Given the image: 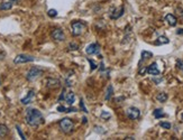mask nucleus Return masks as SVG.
Returning <instances> with one entry per match:
<instances>
[{"instance_id":"423d86ee","label":"nucleus","mask_w":183,"mask_h":140,"mask_svg":"<svg viewBox=\"0 0 183 140\" xmlns=\"http://www.w3.org/2000/svg\"><path fill=\"white\" fill-rule=\"evenodd\" d=\"M126 114H127V117L130 120H137L141 117V111L138 110L137 108H135V106H130L126 111Z\"/></svg>"},{"instance_id":"c85d7f7f","label":"nucleus","mask_w":183,"mask_h":140,"mask_svg":"<svg viewBox=\"0 0 183 140\" xmlns=\"http://www.w3.org/2000/svg\"><path fill=\"white\" fill-rule=\"evenodd\" d=\"M69 48L71 50H79V45H78L76 43H70V44H69Z\"/></svg>"},{"instance_id":"ddd939ff","label":"nucleus","mask_w":183,"mask_h":140,"mask_svg":"<svg viewBox=\"0 0 183 140\" xmlns=\"http://www.w3.org/2000/svg\"><path fill=\"white\" fill-rule=\"evenodd\" d=\"M165 21H166L171 27H174V26H176V24H178L176 17L174 15H172V14H168V15L165 16Z\"/></svg>"},{"instance_id":"a211bd4d","label":"nucleus","mask_w":183,"mask_h":140,"mask_svg":"<svg viewBox=\"0 0 183 140\" xmlns=\"http://www.w3.org/2000/svg\"><path fill=\"white\" fill-rule=\"evenodd\" d=\"M9 133V129H8V127L4 123H1L0 125V138H4Z\"/></svg>"},{"instance_id":"7ed1b4c3","label":"nucleus","mask_w":183,"mask_h":140,"mask_svg":"<svg viewBox=\"0 0 183 140\" xmlns=\"http://www.w3.org/2000/svg\"><path fill=\"white\" fill-rule=\"evenodd\" d=\"M44 73V71L42 70L41 67H38V66H33L31 69H29V71L27 72V74H26V79L27 81H29V82H34L36 81L38 77H41L42 75Z\"/></svg>"},{"instance_id":"a878e982","label":"nucleus","mask_w":183,"mask_h":140,"mask_svg":"<svg viewBox=\"0 0 183 140\" xmlns=\"http://www.w3.org/2000/svg\"><path fill=\"white\" fill-rule=\"evenodd\" d=\"M80 109H81L84 113H88L89 111H88V109L86 108V105H84V102H83V99H80Z\"/></svg>"},{"instance_id":"4c0bfd02","label":"nucleus","mask_w":183,"mask_h":140,"mask_svg":"<svg viewBox=\"0 0 183 140\" xmlns=\"http://www.w3.org/2000/svg\"><path fill=\"white\" fill-rule=\"evenodd\" d=\"M179 11H181V12H180V15H181V17H182L183 18V9H178Z\"/></svg>"},{"instance_id":"1a4fd4ad","label":"nucleus","mask_w":183,"mask_h":140,"mask_svg":"<svg viewBox=\"0 0 183 140\" xmlns=\"http://www.w3.org/2000/svg\"><path fill=\"white\" fill-rule=\"evenodd\" d=\"M146 72H147L149 75H154V76H158L160 73H161L160 70H158L156 62H154V63H152L151 65H148L147 67H146Z\"/></svg>"},{"instance_id":"7c9ffc66","label":"nucleus","mask_w":183,"mask_h":140,"mask_svg":"<svg viewBox=\"0 0 183 140\" xmlns=\"http://www.w3.org/2000/svg\"><path fill=\"white\" fill-rule=\"evenodd\" d=\"M176 66L179 70H181L183 72V62L181 60H176Z\"/></svg>"},{"instance_id":"a19ab883","label":"nucleus","mask_w":183,"mask_h":140,"mask_svg":"<svg viewBox=\"0 0 183 140\" xmlns=\"http://www.w3.org/2000/svg\"><path fill=\"white\" fill-rule=\"evenodd\" d=\"M0 85H1V82H0Z\"/></svg>"},{"instance_id":"aec40b11","label":"nucleus","mask_w":183,"mask_h":140,"mask_svg":"<svg viewBox=\"0 0 183 140\" xmlns=\"http://www.w3.org/2000/svg\"><path fill=\"white\" fill-rule=\"evenodd\" d=\"M112 94H113V88H112V85H108L107 91H106V95H105V100L109 101L111 99Z\"/></svg>"},{"instance_id":"dca6fc26","label":"nucleus","mask_w":183,"mask_h":140,"mask_svg":"<svg viewBox=\"0 0 183 140\" xmlns=\"http://www.w3.org/2000/svg\"><path fill=\"white\" fill-rule=\"evenodd\" d=\"M57 111H59V112H66V113H70V112H76L78 109H76V108H73V106L65 108V106H63V105H59V106H57Z\"/></svg>"},{"instance_id":"f3484780","label":"nucleus","mask_w":183,"mask_h":140,"mask_svg":"<svg viewBox=\"0 0 183 140\" xmlns=\"http://www.w3.org/2000/svg\"><path fill=\"white\" fill-rule=\"evenodd\" d=\"M170 43V39L165 36H160L157 39L155 40V45H165V44H168Z\"/></svg>"},{"instance_id":"f704fd0d","label":"nucleus","mask_w":183,"mask_h":140,"mask_svg":"<svg viewBox=\"0 0 183 140\" xmlns=\"http://www.w3.org/2000/svg\"><path fill=\"white\" fill-rule=\"evenodd\" d=\"M154 82H155V83H156V84H158V83H161V82H162L163 81V79H158V80H156V79H154Z\"/></svg>"},{"instance_id":"2f4dec72","label":"nucleus","mask_w":183,"mask_h":140,"mask_svg":"<svg viewBox=\"0 0 183 140\" xmlns=\"http://www.w3.org/2000/svg\"><path fill=\"white\" fill-rule=\"evenodd\" d=\"M65 92H66L65 89H63V90H62V93H61V95H60V98H59V102H61V101L64 100V95H65Z\"/></svg>"},{"instance_id":"bb28decb","label":"nucleus","mask_w":183,"mask_h":140,"mask_svg":"<svg viewBox=\"0 0 183 140\" xmlns=\"http://www.w3.org/2000/svg\"><path fill=\"white\" fill-rule=\"evenodd\" d=\"M47 15L50 16V17H52V18H54V17L57 16V11L55 9H50L47 11Z\"/></svg>"},{"instance_id":"f257e3e1","label":"nucleus","mask_w":183,"mask_h":140,"mask_svg":"<svg viewBox=\"0 0 183 140\" xmlns=\"http://www.w3.org/2000/svg\"><path fill=\"white\" fill-rule=\"evenodd\" d=\"M26 123L33 127V128H37L44 122V117L42 114V112L38 109L35 108H28L26 110V115H25Z\"/></svg>"},{"instance_id":"f8f14e48","label":"nucleus","mask_w":183,"mask_h":140,"mask_svg":"<svg viewBox=\"0 0 183 140\" xmlns=\"http://www.w3.org/2000/svg\"><path fill=\"white\" fill-rule=\"evenodd\" d=\"M64 101H65L67 104L72 105L75 101V94L73 91H69V92H65V95H64Z\"/></svg>"},{"instance_id":"0eeeda50","label":"nucleus","mask_w":183,"mask_h":140,"mask_svg":"<svg viewBox=\"0 0 183 140\" xmlns=\"http://www.w3.org/2000/svg\"><path fill=\"white\" fill-rule=\"evenodd\" d=\"M86 53L88 55H98L100 53V45L98 43H92L89 46H86Z\"/></svg>"},{"instance_id":"ea45409f","label":"nucleus","mask_w":183,"mask_h":140,"mask_svg":"<svg viewBox=\"0 0 183 140\" xmlns=\"http://www.w3.org/2000/svg\"><path fill=\"white\" fill-rule=\"evenodd\" d=\"M181 119H182V121H183V113L181 114Z\"/></svg>"},{"instance_id":"72a5a7b5","label":"nucleus","mask_w":183,"mask_h":140,"mask_svg":"<svg viewBox=\"0 0 183 140\" xmlns=\"http://www.w3.org/2000/svg\"><path fill=\"white\" fill-rule=\"evenodd\" d=\"M176 34H178V35H183V28H179V29L176 30Z\"/></svg>"},{"instance_id":"5701e85b","label":"nucleus","mask_w":183,"mask_h":140,"mask_svg":"<svg viewBox=\"0 0 183 140\" xmlns=\"http://www.w3.org/2000/svg\"><path fill=\"white\" fill-rule=\"evenodd\" d=\"M94 131L97 132V133H99V135H105L107 131L105 130V128H102V127H100V125H94Z\"/></svg>"},{"instance_id":"39448f33","label":"nucleus","mask_w":183,"mask_h":140,"mask_svg":"<svg viewBox=\"0 0 183 140\" xmlns=\"http://www.w3.org/2000/svg\"><path fill=\"white\" fill-rule=\"evenodd\" d=\"M35 58L31 55L27 54H19L14 58V63L15 64H24V63H29V62H34Z\"/></svg>"},{"instance_id":"58836bf2","label":"nucleus","mask_w":183,"mask_h":140,"mask_svg":"<svg viewBox=\"0 0 183 140\" xmlns=\"http://www.w3.org/2000/svg\"><path fill=\"white\" fill-rule=\"evenodd\" d=\"M125 139H126V140H130V139L134 140L135 138H134V137H127V138H125Z\"/></svg>"},{"instance_id":"f03ea898","label":"nucleus","mask_w":183,"mask_h":140,"mask_svg":"<svg viewBox=\"0 0 183 140\" xmlns=\"http://www.w3.org/2000/svg\"><path fill=\"white\" fill-rule=\"evenodd\" d=\"M71 27H72V35L74 36V37H78V36L82 35V33L86 29V24L81 21V20H73L71 24Z\"/></svg>"},{"instance_id":"393cba45","label":"nucleus","mask_w":183,"mask_h":140,"mask_svg":"<svg viewBox=\"0 0 183 140\" xmlns=\"http://www.w3.org/2000/svg\"><path fill=\"white\" fill-rule=\"evenodd\" d=\"M100 118H101V119H105V120H108V119L111 118V114H110L109 112H107V111H102L101 114H100Z\"/></svg>"},{"instance_id":"2eb2a0df","label":"nucleus","mask_w":183,"mask_h":140,"mask_svg":"<svg viewBox=\"0 0 183 140\" xmlns=\"http://www.w3.org/2000/svg\"><path fill=\"white\" fill-rule=\"evenodd\" d=\"M151 57H153V54L151 53V52H147V50H143V52H142V58H141V61H139V66L142 65L143 62H145V61L149 60Z\"/></svg>"},{"instance_id":"cd10ccee","label":"nucleus","mask_w":183,"mask_h":140,"mask_svg":"<svg viewBox=\"0 0 183 140\" xmlns=\"http://www.w3.org/2000/svg\"><path fill=\"white\" fill-rule=\"evenodd\" d=\"M16 129H17V131H18V133H19V136H20V138L23 140H25L26 139V137H25V135L23 133V131H21V129H20V127L18 125H16Z\"/></svg>"},{"instance_id":"4468645a","label":"nucleus","mask_w":183,"mask_h":140,"mask_svg":"<svg viewBox=\"0 0 183 140\" xmlns=\"http://www.w3.org/2000/svg\"><path fill=\"white\" fill-rule=\"evenodd\" d=\"M46 83H47L46 86H47L48 89H55V88H59V86H60V81L54 80V79H50V80H47Z\"/></svg>"},{"instance_id":"b1692460","label":"nucleus","mask_w":183,"mask_h":140,"mask_svg":"<svg viewBox=\"0 0 183 140\" xmlns=\"http://www.w3.org/2000/svg\"><path fill=\"white\" fill-rule=\"evenodd\" d=\"M158 125H160V127L164 128V129H171V127H172V125H171V123H170V122H168V121H161Z\"/></svg>"},{"instance_id":"4be33fe9","label":"nucleus","mask_w":183,"mask_h":140,"mask_svg":"<svg viewBox=\"0 0 183 140\" xmlns=\"http://www.w3.org/2000/svg\"><path fill=\"white\" fill-rule=\"evenodd\" d=\"M12 8V4L9 2H1L0 4V10H10Z\"/></svg>"},{"instance_id":"6e6552de","label":"nucleus","mask_w":183,"mask_h":140,"mask_svg":"<svg viewBox=\"0 0 183 140\" xmlns=\"http://www.w3.org/2000/svg\"><path fill=\"white\" fill-rule=\"evenodd\" d=\"M52 38L56 42H63V40L65 39V34H64V31L61 29V28H56L52 31Z\"/></svg>"},{"instance_id":"9d476101","label":"nucleus","mask_w":183,"mask_h":140,"mask_svg":"<svg viewBox=\"0 0 183 140\" xmlns=\"http://www.w3.org/2000/svg\"><path fill=\"white\" fill-rule=\"evenodd\" d=\"M124 6H120V7H118L116 9H113L111 14H110V18L111 19H118V18H120L122 15H124Z\"/></svg>"},{"instance_id":"e433bc0d","label":"nucleus","mask_w":183,"mask_h":140,"mask_svg":"<svg viewBox=\"0 0 183 140\" xmlns=\"http://www.w3.org/2000/svg\"><path fill=\"white\" fill-rule=\"evenodd\" d=\"M86 122H88V119H86V117H83V118H82V123L84 125V123H86Z\"/></svg>"},{"instance_id":"c756f323","label":"nucleus","mask_w":183,"mask_h":140,"mask_svg":"<svg viewBox=\"0 0 183 140\" xmlns=\"http://www.w3.org/2000/svg\"><path fill=\"white\" fill-rule=\"evenodd\" d=\"M88 62H89V63H90V65H91V72H92V71H94V70H96V69H97V64H96V63H94V62H93V61H92V60H90V58H88Z\"/></svg>"},{"instance_id":"20e7f679","label":"nucleus","mask_w":183,"mask_h":140,"mask_svg":"<svg viewBox=\"0 0 183 140\" xmlns=\"http://www.w3.org/2000/svg\"><path fill=\"white\" fill-rule=\"evenodd\" d=\"M60 128L64 133H71L74 128V123L70 118H63L60 121Z\"/></svg>"},{"instance_id":"412c9836","label":"nucleus","mask_w":183,"mask_h":140,"mask_svg":"<svg viewBox=\"0 0 183 140\" xmlns=\"http://www.w3.org/2000/svg\"><path fill=\"white\" fill-rule=\"evenodd\" d=\"M156 99H157L158 102L164 103V102H166V100H168V94H166L165 92H161V93H158V94L156 95Z\"/></svg>"},{"instance_id":"9b49d317","label":"nucleus","mask_w":183,"mask_h":140,"mask_svg":"<svg viewBox=\"0 0 183 140\" xmlns=\"http://www.w3.org/2000/svg\"><path fill=\"white\" fill-rule=\"evenodd\" d=\"M34 96H35V91L34 90H31L28 91V93H27V95H26L25 98H23L20 100V102L23 103V104H29L31 101H33V99H34Z\"/></svg>"},{"instance_id":"c9c22d12","label":"nucleus","mask_w":183,"mask_h":140,"mask_svg":"<svg viewBox=\"0 0 183 140\" xmlns=\"http://www.w3.org/2000/svg\"><path fill=\"white\" fill-rule=\"evenodd\" d=\"M11 4H19L20 2V0H9Z\"/></svg>"},{"instance_id":"473e14b6","label":"nucleus","mask_w":183,"mask_h":140,"mask_svg":"<svg viewBox=\"0 0 183 140\" xmlns=\"http://www.w3.org/2000/svg\"><path fill=\"white\" fill-rule=\"evenodd\" d=\"M146 73V67H144L142 70H139V75H144Z\"/></svg>"},{"instance_id":"6ab92c4d","label":"nucleus","mask_w":183,"mask_h":140,"mask_svg":"<svg viewBox=\"0 0 183 140\" xmlns=\"http://www.w3.org/2000/svg\"><path fill=\"white\" fill-rule=\"evenodd\" d=\"M153 115H154V118H155V119H161V118L166 117V114L163 112L162 109H155V110L153 111Z\"/></svg>"}]
</instances>
